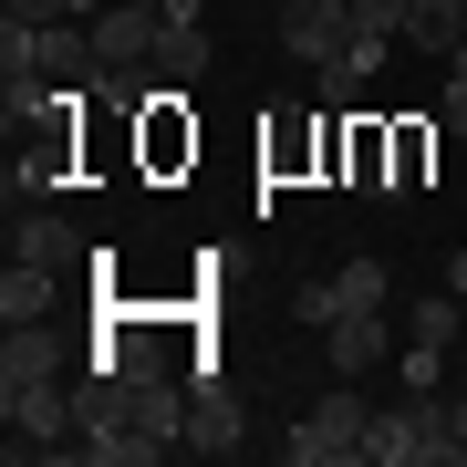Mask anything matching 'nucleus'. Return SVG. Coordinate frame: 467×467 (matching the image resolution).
Masks as SVG:
<instances>
[{
  "mask_svg": "<svg viewBox=\"0 0 467 467\" xmlns=\"http://www.w3.org/2000/svg\"><path fill=\"white\" fill-rule=\"evenodd\" d=\"M364 447H374V395H364L353 374H343L333 395H322L312 416L281 436V457H291V467H364Z\"/></svg>",
  "mask_w": 467,
  "mask_h": 467,
  "instance_id": "f257e3e1",
  "label": "nucleus"
},
{
  "mask_svg": "<svg viewBox=\"0 0 467 467\" xmlns=\"http://www.w3.org/2000/svg\"><path fill=\"white\" fill-rule=\"evenodd\" d=\"M364 467H457V457H447V405H436L426 384H405V405H374Z\"/></svg>",
  "mask_w": 467,
  "mask_h": 467,
  "instance_id": "f03ea898",
  "label": "nucleus"
},
{
  "mask_svg": "<svg viewBox=\"0 0 467 467\" xmlns=\"http://www.w3.org/2000/svg\"><path fill=\"white\" fill-rule=\"evenodd\" d=\"M250 447V416H239V395L218 374H198L187 384V457H239Z\"/></svg>",
  "mask_w": 467,
  "mask_h": 467,
  "instance_id": "7ed1b4c3",
  "label": "nucleus"
},
{
  "mask_svg": "<svg viewBox=\"0 0 467 467\" xmlns=\"http://www.w3.org/2000/svg\"><path fill=\"white\" fill-rule=\"evenodd\" d=\"M281 52L291 63H333V52L353 42V0H281Z\"/></svg>",
  "mask_w": 467,
  "mask_h": 467,
  "instance_id": "20e7f679",
  "label": "nucleus"
},
{
  "mask_svg": "<svg viewBox=\"0 0 467 467\" xmlns=\"http://www.w3.org/2000/svg\"><path fill=\"white\" fill-rule=\"evenodd\" d=\"M156 32H167V0H104V11H94V52H104V73H115V63H146Z\"/></svg>",
  "mask_w": 467,
  "mask_h": 467,
  "instance_id": "39448f33",
  "label": "nucleus"
},
{
  "mask_svg": "<svg viewBox=\"0 0 467 467\" xmlns=\"http://www.w3.org/2000/svg\"><path fill=\"white\" fill-rule=\"evenodd\" d=\"M63 333L52 322H11V343H0V395H32V384H63Z\"/></svg>",
  "mask_w": 467,
  "mask_h": 467,
  "instance_id": "423d86ee",
  "label": "nucleus"
},
{
  "mask_svg": "<svg viewBox=\"0 0 467 467\" xmlns=\"http://www.w3.org/2000/svg\"><path fill=\"white\" fill-rule=\"evenodd\" d=\"M384 353H395V322H384V312H343V322H322V364H333V374L364 384Z\"/></svg>",
  "mask_w": 467,
  "mask_h": 467,
  "instance_id": "0eeeda50",
  "label": "nucleus"
},
{
  "mask_svg": "<svg viewBox=\"0 0 467 467\" xmlns=\"http://www.w3.org/2000/svg\"><path fill=\"white\" fill-rule=\"evenodd\" d=\"M384 52H395V42H374V32H353V42L333 52V63H312V94L333 104V115H353V94H364L374 73H384Z\"/></svg>",
  "mask_w": 467,
  "mask_h": 467,
  "instance_id": "6e6552de",
  "label": "nucleus"
},
{
  "mask_svg": "<svg viewBox=\"0 0 467 467\" xmlns=\"http://www.w3.org/2000/svg\"><path fill=\"white\" fill-rule=\"evenodd\" d=\"M11 250H21V260H42V270H73V260H84V229H73L63 208H32V218L11 208Z\"/></svg>",
  "mask_w": 467,
  "mask_h": 467,
  "instance_id": "1a4fd4ad",
  "label": "nucleus"
},
{
  "mask_svg": "<svg viewBox=\"0 0 467 467\" xmlns=\"http://www.w3.org/2000/svg\"><path fill=\"white\" fill-rule=\"evenodd\" d=\"M146 63H156V84H167V94H187V84L208 73V21L167 11V32H156V52H146Z\"/></svg>",
  "mask_w": 467,
  "mask_h": 467,
  "instance_id": "9d476101",
  "label": "nucleus"
},
{
  "mask_svg": "<svg viewBox=\"0 0 467 467\" xmlns=\"http://www.w3.org/2000/svg\"><path fill=\"white\" fill-rule=\"evenodd\" d=\"M42 73H52V84H104V52H94V21H52V32H42Z\"/></svg>",
  "mask_w": 467,
  "mask_h": 467,
  "instance_id": "9b49d317",
  "label": "nucleus"
},
{
  "mask_svg": "<svg viewBox=\"0 0 467 467\" xmlns=\"http://www.w3.org/2000/svg\"><path fill=\"white\" fill-rule=\"evenodd\" d=\"M52 301H63V270L11 250V270H0V322H52Z\"/></svg>",
  "mask_w": 467,
  "mask_h": 467,
  "instance_id": "f8f14e48",
  "label": "nucleus"
},
{
  "mask_svg": "<svg viewBox=\"0 0 467 467\" xmlns=\"http://www.w3.org/2000/svg\"><path fill=\"white\" fill-rule=\"evenodd\" d=\"M322 281H333V322H343V312H384V301H395V270H384V260H343V270H322Z\"/></svg>",
  "mask_w": 467,
  "mask_h": 467,
  "instance_id": "ddd939ff",
  "label": "nucleus"
},
{
  "mask_svg": "<svg viewBox=\"0 0 467 467\" xmlns=\"http://www.w3.org/2000/svg\"><path fill=\"white\" fill-rule=\"evenodd\" d=\"M457 322H467V301H457L447 281H436V291H416V301H405V343H436V353H447V343H457Z\"/></svg>",
  "mask_w": 467,
  "mask_h": 467,
  "instance_id": "4468645a",
  "label": "nucleus"
},
{
  "mask_svg": "<svg viewBox=\"0 0 467 467\" xmlns=\"http://www.w3.org/2000/svg\"><path fill=\"white\" fill-rule=\"evenodd\" d=\"M135 125H146V156H156V167H177V156H198V135H187V125L167 115V104H146Z\"/></svg>",
  "mask_w": 467,
  "mask_h": 467,
  "instance_id": "2eb2a0df",
  "label": "nucleus"
},
{
  "mask_svg": "<svg viewBox=\"0 0 467 467\" xmlns=\"http://www.w3.org/2000/svg\"><path fill=\"white\" fill-rule=\"evenodd\" d=\"M405 21H416V0H353V32L374 42H405Z\"/></svg>",
  "mask_w": 467,
  "mask_h": 467,
  "instance_id": "dca6fc26",
  "label": "nucleus"
},
{
  "mask_svg": "<svg viewBox=\"0 0 467 467\" xmlns=\"http://www.w3.org/2000/svg\"><path fill=\"white\" fill-rule=\"evenodd\" d=\"M436 135L467 146V63H447V104H436Z\"/></svg>",
  "mask_w": 467,
  "mask_h": 467,
  "instance_id": "f3484780",
  "label": "nucleus"
},
{
  "mask_svg": "<svg viewBox=\"0 0 467 467\" xmlns=\"http://www.w3.org/2000/svg\"><path fill=\"white\" fill-rule=\"evenodd\" d=\"M291 312H301V322L322 333V322H333V281H301V291H291Z\"/></svg>",
  "mask_w": 467,
  "mask_h": 467,
  "instance_id": "a211bd4d",
  "label": "nucleus"
},
{
  "mask_svg": "<svg viewBox=\"0 0 467 467\" xmlns=\"http://www.w3.org/2000/svg\"><path fill=\"white\" fill-rule=\"evenodd\" d=\"M447 457L467 467V395H447Z\"/></svg>",
  "mask_w": 467,
  "mask_h": 467,
  "instance_id": "6ab92c4d",
  "label": "nucleus"
},
{
  "mask_svg": "<svg viewBox=\"0 0 467 467\" xmlns=\"http://www.w3.org/2000/svg\"><path fill=\"white\" fill-rule=\"evenodd\" d=\"M436 281H447V291L467 301V250H447V270H436Z\"/></svg>",
  "mask_w": 467,
  "mask_h": 467,
  "instance_id": "aec40b11",
  "label": "nucleus"
}]
</instances>
